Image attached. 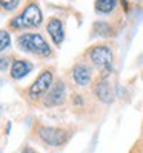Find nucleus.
I'll return each mask as SVG.
<instances>
[{"label":"nucleus","instance_id":"1","mask_svg":"<svg viewBox=\"0 0 143 153\" xmlns=\"http://www.w3.org/2000/svg\"><path fill=\"white\" fill-rule=\"evenodd\" d=\"M43 22V16L40 6L37 3L31 2L25 6V9L20 12L19 16H16L14 19H11L8 26L12 31H26V29H35L42 25Z\"/></svg>","mask_w":143,"mask_h":153},{"label":"nucleus","instance_id":"2","mask_svg":"<svg viewBox=\"0 0 143 153\" xmlns=\"http://www.w3.org/2000/svg\"><path fill=\"white\" fill-rule=\"evenodd\" d=\"M17 46L23 52L34 54L38 57L51 55V48H49L48 42L38 32H22L17 37Z\"/></svg>","mask_w":143,"mask_h":153},{"label":"nucleus","instance_id":"3","mask_svg":"<svg viewBox=\"0 0 143 153\" xmlns=\"http://www.w3.org/2000/svg\"><path fill=\"white\" fill-rule=\"evenodd\" d=\"M86 55L91 65L100 71V78H106L109 72L112 71V61H114L112 49L108 45H97L91 48L86 52Z\"/></svg>","mask_w":143,"mask_h":153},{"label":"nucleus","instance_id":"4","mask_svg":"<svg viewBox=\"0 0 143 153\" xmlns=\"http://www.w3.org/2000/svg\"><path fill=\"white\" fill-rule=\"evenodd\" d=\"M53 84H54L53 69L46 68V69H43L40 74L37 75V78L34 80V83L29 86L28 92H26L28 100L31 101V103H38V101H42Z\"/></svg>","mask_w":143,"mask_h":153},{"label":"nucleus","instance_id":"5","mask_svg":"<svg viewBox=\"0 0 143 153\" xmlns=\"http://www.w3.org/2000/svg\"><path fill=\"white\" fill-rule=\"evenodd\" d=\"M35 132H37L38 139L49 147H62L63 144L68 143V139L71 136V133L66 129L48 127V126H40V124L35 127Z\"/></svg>","mask_w":143,"mask_h":153},{"label":"nucleus","instance_id":"6","mask_svg":"<svg viewBox=\"0 0 143 153\" xmlns=\"http://www.w3.org/2000/svg\"><path fill=\"white\" fill-rule=\"evenodd\" d=\"M65 100H66V86H65L62 80H57L54 81V84L51 86L48 94L42 100V104L45 107H54V106H60L62 103H65Z\"/></svg>","mask_w":143,"mask_h":153},{"label":"nucleus","instance_id":"7","mask_svg":"<svg viewBox=\"0 0 143 153\" xmlns=\"http://www.w3.org/2000/svg\"><path fill=\"white\" fill-rule=\"evenodd\" d=\"M71 75H72L74 83L80 87H86L93 83V69L86 63H77V65H74Z\"/></svg>","mask_w":143,"mask_h":153},{"label":"nucleus","instance_id":"8","mask_svg":"<svg viewBox=\"0 0 143 153\" xmlns=\"http://www.w3.org/2000/svg\"><path fill=\"white\" fill-rule=\"evenodd\" d=\"M46 32L49 34L51 40L56 46H62L63 38H65V31H63V23L57 17H49L46 22Z\"/></svg>","mask_w":143,"mask_h":153},{"label":"nucleus","instance_id":"9","mask_svg":"<svg viewBox=\"0 0 143 153\" xmlns=\"http://www.w3.org/2000/svg\"><path fill=\"white\" fill-rule=\"evenodd\" d=\"M94 94L105 104H111L114 101V89L112 84L108 81V78H100L94 84Z\"/></svg>","mask_w":143,"mask_h":153},{"label":"nucleus","instance_id":"10","mask_svg":"<svg viewBox=\"0 0 143 153\" xmlns=\"http://www.w3.org/2000/svg\"><path fill=\"white\" fill-rule=\"evenodd\" d=\"M31 71H32V65L29 61H26V60H16V61H12V65H11L9 75H11V78H14V80H20V78H23L25 75H28Z\"/></svg>","mask_w":143,"mask_h":153},{"label":"nucleus","instance_id":"11","mask_svg":"<svg viewBox=\"0 0 143 153\" xmlns=\"http://www.w3.org/2000/svg\"><path fill=\"white\" fill-rule=\"evenodd\" d=\"M117 0H96V11L100 14H109L115 8Z\"/></svg>","mask_w":143,"mask_h":153},{"label":"nucleus","instance_id":"12","mask_svg":"<svg viewBox=\"0 0 143 153\" xmlns=\"http://www.w3.org/2000/svg\"><path fill=\"white\" fill-rule=\"evenodd\" d=\"M11 45V35L6 29H0V52L3 51Z\"/></svg>","mask_w":143,"mask_h":153},{"label":"nucleus","instance_id":"13","mask_svg":"<svg viewBox=\"0 0 143 153\" xmlns=\"http://www.w3.org/2000/svg\"><path fill=\"white\" fill-rule=\"evenodd\" d=\"M94 31H99V34L102 35V37H109V34H111V28L108 26L106 23H96V26H94Z\"/></svg>","mask_w":143,"mask_h":153},{"label":"nucleus","instance_id":"14","mask_svg":"<svg viewBox=\"0 0 143 153\" xmlns=\"http://www.w3.org/2000/svg\"><path fill=\"white\" fill-rule=\"evenodd\" d=\"M20 0H0V6L6 11H14L19 6Z\"/></svg>","mask_w":143,"mask_h":153},{"label":"nucleus","instance_id":"15","mask_svg":"<svg viewBox=\"0 0 143 153\" xmlns=\"http://www.w3.org/2000/svg\"><path fill=\"white\" fill-rule=\"evenodd\" d=\"M8 65H9V57H3V58H0V71H5Z\"/></svg>","mask_w":143,"mask_h":153},{"label":"nucleus","instance_id":"16","mask_svg":"<svg viewBox=\"0 0 143 153\" xmlns=\"http://www.w3.org/2000/svg\"><path fill=\"white\" fill-rule=\"evenodd\" d=\"M22 153H37V152H35L34 149H31V147H28V146H26V147L23 149V152H22Z\"/></svg>","mask_w":143,"mask_h":153},{"label":"nucleus","instance_id":"17","mask_svg":"<svg viewBox=\"0 0 143 153\" xmlns=\"http://www.w3.org/2000/svg\"><path fill=\"white\" fill-rule=\"evenodd\" d=\"M132 153H143V146H137V147L134 149Z\"/></svg>","mask_w":143,"mask_h":153}]
</instances>
